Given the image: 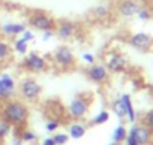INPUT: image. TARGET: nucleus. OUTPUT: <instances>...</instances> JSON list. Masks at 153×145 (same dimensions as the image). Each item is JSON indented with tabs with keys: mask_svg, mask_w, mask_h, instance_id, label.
<instances>
[{
	"mask_svg": "<svg viewBox=\"0 0 153 145\" xmlns=\"http://www.w3.org/2000/svg\"><path fill=\"white\" fill-rule=\"evenodd\" d=\"M30 117L29 105L20 99H9L0 106V120L9 123L12 127H23Z\"/></svg>",
	"mask_w": 153,
	"mask_h": 145,
	"instance_id": "1",
	"label": "nucleus"
},
{
	"mask_svg": "<svg viewBox=\"0 0 153 145\" xmlns=\"http://www.w3.org/2000/svg\"><path fill=\"white\" fill-rule=\"evenodd\" d=\"M90 108H92V94L80 93L66 106V115L74 121H83L90 114Z\"/></svg>",
	"mask_w": 153,
	"mask_h": 145,
	"instance_id": "2",
	"label": "nucleus"
},
{
	"mask_svg": "<svg viewBox=\"0 0 153 145\" xmlns=\"http://www.w3.org/2000/svg\"><path fill=\"white\" fill-rule=\"evenodd\" d=\"M17 90L20 97L27 103V102H36L41 99L42 94V85L32 77L23 78L18 84H17Z\"/></svg>",
	"mask_w": 153,
	"mask_h": 145,
	"instance_id": "3",
	"label": "nucleus"
},
{
	"mask_svg": "<svg viewBox=\"0 0 153 145\" xmlns=\"http://www.w3.org/2000/svg\"><path fill=\"white\" fill-rule=\"evenodd\" d=\"M27 26L32 30H38L42 33L45 30H56L57 21L45 11H33L27 17Z\"/></svg>",
	"mask_w": 153,
	"mask_h": 145,
	"instance_id": "4",
	"label": "nucleus"
},
{
	"mask_svg": "<svg viewBox=\"0 0 153 145\" xmlns=\"http://www.w3.org/2000/svg\"><path fill=\"white\" fill-rule=\"evenodd\" d=\"M21 69H24L29 74H44L48 69V61L36 51L27 52L21 61Z\"/></svg>",
	"mask_w": 153,
	"mask_h": 145,
	"instance_id": "5",
	"label": "nucleus"
},
{
	"mask_svg": "<svg viewBox=\"0 0 153 145\" xmlns=\"http://www.w3.org/2000/svg\"><path fill=\"white\" fill-rule=\"evenodd\" d=\"M53 61L60 70H69L75 67L76 58H75L72 48H69L68 45H60L53 52Z\"/></svg>",
	"mask_w": 153,
	"mask_h": 145,
	"instance_id": "6",
	"label": "nucleus"
},
{
	"mask_svg": "<svg viewBox=\"0 0 153 145\" xmlns=\"http://www.w3.org/2000/svg\"><path fill=\"white\" fill-rule=\"evenodd\" d=\"M86 77L89 81H92L96 85H104L110 81V72L105 67V64L93 63L86 69Z\"/></svg>",
	"mask_w": 153,
	"mask_h": 145,
	"instance_id": "7",
	"label": "nucleus"
},
{
	"mask_svg": "<svg viewBox=\"0 0 153 145\" xmlns=\"http://www.w3.org/2000/svg\"><path fill=\"white\" fill-rule=\"evenodd\" d=\"M104 64L108 69L110 74H122V72H125L126 67H128V58L122 52L113 51V52L107 54Z\"/></svg>",
	"mask_w": 153,
	"mask_h": 145,
	"instance_id": "8",
	"label": "nucleus"
},
{
	"mask_svg": "<svg viewBox=\"0 0 153 145\" xmlns=\"http://www.w3.org/2000/svg\"><path fill=\"white\" fill-rule=\"evenodd\" d=\"M129 45L137 49V51H141V52H146L152 48L153 45V39L150 35L144 33V32H138V33H134L131 38H129Z\"/></svg>",
	"mask_w": 153,
	"mask_h": 145,
	"instance_id": "9",
	"label": "nucleus"
},
{
	"mask_svg": "<svg viewBox=\"0 0 153 145\" xmlns=\"http://www.w3.org/2000/svg\"><path fill=\"white\" fill-rule=\"evenodd\" d=\"M76 30H78V26L76 23L71 21V20H60L57 21V26H56V36L62 40H68L71 38L75 36Z\"/></svg>",
	"mask_w": 153,
	"mask_h": 145,
	"instance_id": "10",
	"label": "nucleus"
},
{
	"mask_svg": "<svg viewBox=\"0 0 153 145\" xmlns=\"http://www.w3.org/2000/svg\"><path fill=\"white\" fill-rule=\"evenodd\" d=\"M27 29L26 23H18V21H8L0 24V35L8 39H15L21 36V33Z\"/></svg>",
	"mask_w": 153,
	"mask_h": 145,
	"instance_id": "11",
	"label": "nucleus"
},
{
	"mask_svg": "<svg viewBox=\"0 0 153 145\" xmlns=\"http://www.w3.org/2000/svg\"><path fill=\"white\" fill-rule=\"evenodd\" d=\"M44 112H45V115L48 118H53V120H60L62 121L66 117V108H63V105L59 100H56V99L48 100L45 103Z\"/></svg>",
	"mask_w": 153,
	"mask_h": 145,
	"instance_id": "12",
	"label": "nucleus"
},
{
	"mask_svg": "<svg viewBox=\"0 0 153 145\" xmlns=\"http://www.w3.org/2000/svg\"><path fill=\"white\" fill-rule=\"evenodd\" d=\"M129 130L135 135L138 145H149L153 139V132L149 127H146L144 124H134Z\"/></svg>",
	"mask_w": 153,
	"mask_h": 145,
	"instance_id": "13",
	"label": "nucleus"
},
{
	"mask_svg": "<svg viewBox=\"0 0 153 145\" xmlns=\"http://www.w3.org/2000/svg\"><path fill=\"white\" fill-rule=\"evenodd\" d=\"M138 9H140V3L137 0H120L117 5V12L125 18H131L137 15Z\"/></svg>",
	"mask_w": 153,
	"mask_h": 145,
	"instance_id": "14",
	"label": "nucleus"
},
{
	"mask_svg": "<svg viewBox=\"0 0 153 145\" xmlns=\"http://www.w3.org/2000/svg\"><path fill=\"white\" fill-rule=\"evenodd\" d=\"M86 132H87V127H86L81 121H72V123L69 124V127H68V136H69V139L72 138V139H75V141L84 138Z\"/></svg>",
	"mask_w": 153,
	"mask_h": 145,
	"instance_id": "15",
	"label": "nucleus"
},
{
	"mask_svg": "<svg viewBox=\"0 0 153 145\" xmlns=\"http://www.w3.org/2000/svg\"><path fill=\"white\" fill-rule=\"evenodd\" d=\"M120 99H122V102H123V105H125V109H126V120H128L131 124H134V123L137 121V111H135V108H134V105H132L131 96H129V94H122Z\"/></svg>",
	"mask_w": 153,
	"mask_h": 145,
	"instance_id": "16",
	"label": "nucleus"
},
{
	"mask_svg": "<svg viewBox=\"0 0 153 145\" xmlns=\"http://www.w3.org/2000/svg\"><path fill=\"white\" fill-rule=\"evenodd\" d=\"M12 58V46L8 40L0 39V66L6 64Z\"/></svg>",
	"mask_w": 153,
	"mask_h": 145,
	"instance_id": "17",
	"label": "nucleus"
},
{
	"mask_svg": "<svg viewBox=\"0 0 153 145\" xmlns=\"http://www.w3.org/2000/svg\"><path fill=\"white\" fill-rule=\"evenodd\" d=\"M92 15L96 20H107L111 15V8L108 5H98L92 9Z\"/></svg>",
	"mask_w": 153,
	"mask_h": 145,
	"instance_id": "18",
	"label": "nucleus"
},
{
	"mask_svg": "<svg viewBox=\"0 0 153 145\" xmlns=\"http://www.w3.org/2000/svg\"><path fill=\"white\" fill-rule=\"evenodd\" d=\"M12 49L17 52V54H20V55H26L27 52H29V42H26L23 38H15L14 39V42H12Z\"/></svg>",
	"mask_w": 153,
	"mask_h": 145,
	"instance_id": "19",
	"label": "nucleus"
},
{
	"mask_svg": "<svg viewBox=\"0 0 153 145\" xmlns=\"http://www.w3.org/2000/svg\"><path fill=\"white\" fill-rule=\"evenodd\" d=\"M111 111L114 112V115H116L119 120L126 118V109H125V105H123V102H122L120 97H117L116 100L111 102Z\"/></svg>",
	"mask_w": 153,
	"mask_h": 145,
	"instance_id": "20",
	"label": "nucleus"
},
{
	"mask_svg": "<svg viewBox=\"0 0 153 145\" xmlns=\"http://www.w3.org/2000/svg\"><path fill=\"white\" fill-rule=\"evenodd\" d=\"M110 120V111L108 109H101L90 121V126H102L105 123H108Z\"/></svg>",
	"mask_w": 153,
	"mask_h": 145,
	"instance_id": "21",
	"label": "nucleus"
},
{
	"mask_svg": "<svg viewBox=\"0 0 153 145\" xmlns=\"http://www.w3.org/2000/svg\"><path fill=\"white\" fill-rule=\"evenodd\" d=\"M18 138L23 141V144H35L38 141V135L33 130H29V129H21Z\"/></svg>",
	"mask_w": 153,
	"mask_h": 145,
	"instance_id": "22",
	"label": "nucleus"
},
{
	"mask_svg": "<svg viewBox=\"0 0 153 145\" xmlns=\"http://www.w3.org/2000/svg\"><path fill=\"white\" fill-rule=\"evenodd\" d=\"M126 136H128V130H126V127H125L123 124H120V126H117V127L114 129V132H113V142L123 144L125 139H126Z\"/></svg>",
	"mask_w": 153,
	"mask_h": 145,
	"instance_id": "23",
	"label": "nucleus"
},
{
	"mask_svg": "<svg viewBox=\"0 0 153 145\" xmlns=\"http://www.w3.org/2000/svg\"><path fill=\"white\" fill-rule=\"evenodd\" d=\"M0 81H2L8 88H11L12 91H17V82H15V78L11 74H8V72H2V74H0Z\"/></svg>",
	"mask_w": 153,
	"mask_h": 145,
	"instance_id": "24",
	"label": "nucleus"
},
{
	"mask_svg": "<svg viewBox=\"0 0 153 145\" xmlns=\"http://www.w3.org/2000/svg\"><path fill=\"white\" fill-rule=\"evenodd\" d=\"M14 94H15V91H12L11 88H8L2 81H0V102H6V100H9V99H14Z\"/></svg>",
	"mask_w": 153,
	"mask_h": 145,
	"instance_id": "25",
	"label": "nucleus"
},
{
	"mask_svg": "<svg viewBox=\"0 0 153 145\" xmlns=\"http://www.w3.org/2000/svg\"><path fill=\"white\" fill-rule=\"evenodd\" d=\"M60 126H62V121L60 120H53V118H47V121L44 124V127L48 133H56Z\"/></svg>",
	"mask_w": 153,
	"mask_h": 145,
	"instance_id": "26",
	"label": "nucleus"
},
{
	"mask_svg": "<svg viewBox=\"0 0 153 145\" xmlns=\"http://www.w3.org/2000/svg\"><path fill=\"white\" fill-rule=\"evenodd\" d=\"M11 130H12V126H11L9 123L0 120V141L5 139V138H8L9 133H11Z\"/></svg>",
	"mask_w": 153,
	"mask_h": 145,
	"instance_id": "27",
	"label": "nucleus"
},
{
	"mask_svg": "<svg viewBox=\"0 0 153 145\" xmlns=\"http://www.w3.org/2000/svg\"><path fill=\"white\" fill-rule=\"evenodd\" d=\"M53 139H54L56 145H66V144H68V141H69V136H68V133L60 132V133H54Z\"/></svg>",
	"mask_w": 153,
	"mask_h": 145,
	"instance_id": "28",
	"label": "nucleus"
},
{
	"mask_svg": "<svg viewBox=\"0 0 153 145\" xmlns=\"http://www.w3.org/2000/svg\"><path fill=\"white\" fill-rule=\"evenodd\" d=\"M143 124L153 132V111H149V112L144 114V117H143Z\"/></svg>",
	"mask_w": 153,
	"mask_h": 145,
	"instance_id": "29",
	"label": "nucleus"
},
{
	"mask_svg": "<svg viewBox=\"0 0 153 145\" xmlns=\"http://www.w3.org/2000/svg\"><path fill=\"white\" fill-rule=\"evenodd\" d=\"M137 17H138V20H141V21H149V20L152 18V14H150V11H149V9L140 8V9H138V12H137Z\"/></svg>",
	"mask_w": 153,
	"mask_h": 145,
	"instance_id": "30",
	"label": "nucleus"
},
{
	"mask_svg": "<svg viewBox=\"0 0 153 145\" xmlns=\"http://www.w3.org/2000/svg\"><path fill=\"white\" fill-rule=\"evenodd\" d=\"M20 38H23L26 42H32V40H35V32H33L32 29H26V30L21 33Z\"/></svg>",
	"mask_w": 153,
	"mask_h": 145,
	"instance_id": "31",
	"label": "nucleus"
},
{
	"mask_svg": "<svg viewBox=\"0 0 153 145\" xmlns=\"http://www.w3.org/2000/svg\"><path fill=\"white\" fill-rule=\"evenodd\" d=\"M81 60L86 63V64H93V63H96V58H95V55L92 54V52H83L81 54Z\"/></svg>",
	"mask_w": 153,
	"mask_h": 145,
	"instance_id": "32",
	"label": "nucleus"
},
{
	"mask_svg": "<svg viewBox=\"0 0 153 145\" xmlns=\"http://www.w3.org/2000/svg\"><path fill=\"white\" fill-rule=\"evenodd\" d=\"M123 144H125V145H138V141H137L135 135H134L131 130H128V136H126V139H125Z\"/></svg>",
	"mask_w": 153,
	"mask_h": 145,
	"instance_id": "33",
	"label": "nucleus"
},
{
	"mask_svg": "<svg viewBox=\"0 0 153 145\" xmlns=\"http://www.w3.org/2000/svg\"><path fill=\"white\" fill-rule=\"evenodd\" d=\"M54 36H56V32L54 30H45V32H42V40L44 42H48Z\"/></svg>",
	"mask_w": 153,
	"mask_h": 145,
	"instance_id": "34",
	"label": "nucleus"
},
{
	"mask_svg": "<svg viewBox=\"0 0 153 145\" xmlns=\"http://www.w3.org/2000/svg\"><path fill=\"white\" fill-rule=\"evenodd\" d=\"M41 145H56V142H54V139H53V136H48V138H45V139H42V142H41Z\"/></svg>",
	"mask_w": 153,
	"mask_h": 145,
	"instance_id": "35",
	"label": "nucleus"
},
{
	"mask_svg": "<svg viewBox=\"0 0 153 145\" xmlns=\"http://www.w3.org/2000/svg\"><path fill=\"white\" fill-rule=\"evenodd\" d=\"M12 145H24V144H23V141H21L18 136H14V139H12Z\"/></svg>",
	"mask_w": 153,
	"mask_h": 145,
	"instance_id": "36",
	"label": "nucleus"
},
{
	"mask_svg": "<svg viewBox=\"0 0 153 145\" xmlns=\"http://www.w3.org/2000/svg\"><path fill=\"white\" fill-rule=\"evenodd\" d=\"M108 145H123V144H117V142H111V144H108Z\"/></svg>",
	"mask_w": 153,
	"mask_h": 145,
	"instance_id": "37",
	"label": "nucleus"
},
{
	"mask_svg": "<svg viewBox=\"0 0 153 145\" xmlns=\"http://www.w3.org/2000/svg\"><path fill=\"white\" fill-rule=\"evenodd\" d=\"M0 106H2V102H0Z\"/></svg>",
	"mask_w": 153,
	"mask_h": 145,
	"instance_id": "38",
	"label": "nucleus"
}]
</instances>
